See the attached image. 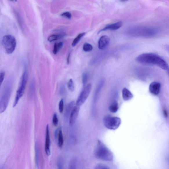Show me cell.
I'll list each match as a JSON object with an SVG mask.
<instances>
[{
	"mask_svg": "<svg viewBox=\"0 0 169 169\" xmlns=\"http://www.w3.org/2000/svg\"><path fill=\"white\" fill-rule=\"evenodd\" d=\"M136 61L140 63L158 66L164 70L167 71L169 70L168 63L161 57L156 54L152 53L142 54L137 57Z\"/></svg>",
	"mask_w": 169,
	"mask_h": 169,
	"instance_id": "6da1fadb",
	"label": "cell"
},
{
	"mask_svg": "<svg viewBox=\"0 0 169 169\" xmlns=\"http://www.w3.org/2000/svg\"><path fill=\"white\" fill-rule=\"evenodd\" d=\"M96 157L101 160L106 161H112L113 155L112 152L100 140L98 142L94 151Z\"/></svg>",
	"mask_w": 169,
	"mask_h": 169,
	"instance_id": "7a4b0ae2",
	"label": "cell"
},
{
	"mask_svg": "<svg viewBox=\"0 0 169 169\" xmlns=\"http://www.w3.org/2000/svg\"><path fill=\"white\" fill-rule=\"evenodd\" d=\"M28 80V74L27 71L25 70L21 77L19 86L17 91L16 96L13 105V107H15L17 105L20 99L23 97L25 92Z\"/></svg>",
	"mask_w": 169,
	"mask_h": 169,
	"instance_id": "3957f363",
	"label": "cell"
},
{
	"mask_svg": "<svg viewBox=\"0 0 169 169\" xmlns=\"http://www.w3.org/2000/svg\"><path fill=\"white\" fill-rule=\"evenodd\" d=\"M2 44L6 53L11 54L15 49L17 45L16 39L13 36L10 35L4 36L2 40Z\"/></svg>",
	"mask_w": 169,
	"mask_h": 169,
	"instance_id": "277c9868",
	"label": "cell"
},
{
	"mask_svg": "<svg viewBox=\"0 0 169 169\" xmlns=\"http://www.w3.org/2000/svg\"><path fill=\"white\" fill-rule=\"evenodd\" d=\"M103 123L106 127L110 130H115L119 127L121 123V119L117 117L107 116L104 118Z\"/></svg>",
	"mask_w": 169,
	"mask_h": 169,
	"instance_id": "5b68a950",
	"label": "cell"
},
{
	"mask_svg": "<svg viewBox=\"0 0 169 169\" xmlns=\"http://www.w3.org/2000/svg\"><path fill=\"white\" fill-rule=\"evenodd\" d=\"M92 89V85L89 84L83 89L76 102V105L81 106L84 103L88 97Z\"/></svg>",
	"mask_w": 169,
	"mask_h": 169,
	"instance_id": "8992f818",
	"label": "cell"
},
{
	"mask_svg": "<svg viewBox=\"0 0 169 169\" xmlns=\"http://www.w3.org/2000/svg\"><path fill=\"white\" fill-rule=\"evenodd\" d=\"M11 94L10 88L8 87L2 95L0 101V112L2 113L6 110L10 100Z\"/></svg>",
	"mask_w": 169,
	"mask_h": 169,
	"instance_id": "52a82bcc",
	"label": "cell"
},
{
	"mask_svg": "<svg viewBox=\"0 0 169 169\" xmlns=\"http://www.w3.org/2000/svg\"><path fill=\"white\" fill-rule=\"evenodd\" d=\"M80 107L76 105L73 108L69 117V124L72 126L75 124L79 115Z\"/></svg>",
	"mask_w": 169,
	"mask_h": 169,
	"instance_id": "ba28073f",
	"label": "cell"
},
{
	"mask_svg": "<svg viewBox=\"0 0 169 169\" xmlns=\"http://www.w3.org/2000/svg\"><path fill=\"white\" fill-rule=\"evenodd\" d=\"M161 89V85L157 82H153L150 84L149 86V91L150 93L157 96L160 92Z\"/></svg>",
	"mask_w": 169,
	"mask_h": 169,
	"instance_id": "9c48e42d",
	"label": "cell"
},
{
	"mask_svg": "<svg viewBox=\"0 0 169 169\" xmlns=\"http://www.w3.org/2000/svg\"><path fill=\"white\" fill-rule=\"evenodd\" d=\"M46 132V140H45V150L47 155L49 156L51 154L50 149L51 141L48 125H47Z\"/></svg>",
	"mask_w": 169,
	"mask_h": 169,
	"instance_id": "30bf717a",
	"label": "cell"
},
{
	"mask_svg": "<svg viewBox=\"0 0 169 169\" xmlns=\"http://www.w3.org/2000/svg\"><path fill=\"white\" fill-rule=\"evenodd\" d=\"M110 39L107 35L102 36L100 38L98 41V48L99 49L103 50L108 47L110 42Z\"/></svg>",
	"mask_w": 169,
	"mask_h": 169,
	"instance_id": "8fae6325",
	"label": "cell"
},
{
	"mask_svg": "<svg viewBox=\"0 0 169 169\" xmlns=\"http://www.w3.org/2000/svg\"><path fill=\"white\" fill-rule=\"evenodd\" d=\"M54 135L56 139H58V144L59 147V148H62L63 143V139L62 131L61 128H59L57 130Z\"/></svg>",
	"mask_w": 169,
	"mask_h": 169,
	"instance_id": "7c38bea8",
	"label": "cell"
},
{
	"mask_svg": "<svg viewBox=\"0 0 169 169\" xmlns=\"http://www.w3.org/2000/svg\"><path fill=\"white\" fill-rule=\"evenodd\" d=\"M123 23L121 22L112 24L106 26L105 28L100 31L99 32L106 30H117L121 27Z\"/></svg>",
	"mask_w": 169,
	"mask_h": 169,
	"instance_id": "4fadbf2b",
	"label": "cell"
},
{
	"mask_svg": "<svg viewBox=\"0 0 169 169\" xmlns=\"http://www.w3.org/2000/svg\"><path fill=\"white\" fill-rule=\"evenodd\" d=\"M75 105L74 101H72L70 102L66 107L65 114H64V117L67 119L70 117V113L72 111Z\"/></svg>",
	"mask_w": 169,
	"mask_h": 169,
	"instance_id": "5bb4252c",
	"label": "cell"
},
{
	"mask_svg": "<svg viewBox=\"0 0 169 169\" xmlns=\"http://www.w3.org/2000/svg\"><path fill=\"white\" fill-rule=\"evenodd\" d=\"M122 97L125 101H127L132 99L133 95L130 90L124 88L122 90Z\"/></svg>",
	"mask_w": 169,
	"mask_h": 169,
	"instance_id": "9a60e30c",
	"label": "cell"
},
{
	"mask_svg": "<svg viewBox=\"0 0 169 169\" xmlns=\"http://www.w3.org/2000/svg\"><path fill=\"white\" fill-rule=\"evenodd\" d=\"M35 161L37 167H39V146L37 142L35 143Z\"/></svg>",
	"mask_w": 169,
	"mask_h": 169,
	"instance_id": "2e32d148",
	"label": "cell"
},
{
	"mask_svg": "<svg viewBox=\"0 0 169 169\" xmlns=\"http://www.w3.org/2000/svg\"><path fill=\"white\" fill-rule=\"evenodd\" d=\"M85 34L86 33L83 32L78 34L77 36L74 39L72 43V46L73 47L76 46L78 43H79L80 40L84 36Z\"/></svg>",
	"mask_w": 169,
	"mask_h": 169,
	"instance_id": "e0dca14e",
	"label": "cell"
},
{
	"mask_svg": "<svg viewBox=\"0 0 169 169\" xmlns=\"http://www.w3.org/2000/svg\"><path fill=\"white\" fill-rule=\"evenodd\" d=\"M64 35L63 34L56 35L53 34L50 36L48 38V40L49 42H52L54 41H55L57 40L61 39V38H62L64 37Z\"/></svg>",
	"mask_w": 169,
	"mask_h": 169,
	"instance_id": "ac0fdd59",
	"label": "cell"
},
{
	"mask_svg": "<svg viewBox=\"0 0 169 169\" xmlns=\"http://www.w3.org/2000/svg\"><path fill=\"white\" fill-rule=\"evenodd\" d=\"M119 106L118 103L116 101H114L109 107V110L111 112L115 113L118 110Z\"/></svg>",
	"mask_w": 169,
	"mask_h": 169,
	"instance_id": "d6986e66",
	"label": "cell"
},
{
	"mask_svg": "<svg viewBox=\"0 0 169 169\" xmlns=\"http://www.w3.org/2000/svg\"><path fill=\"white\" fill-rule=\"evenodd\" d=\"M63 43L60 42L58 43H56L54 44V49L53 50V53L56 54L61 49L63 46Z\"/></svg>",
	"mask_w": 169,
	"mask_h": 169,
	"instance_id": "ffe728a7",
	"label": "cell"
},
{
	"mask_svg": "<svg viewBox=\"0 0 169 169\" xmlns=\"http://www.w3.org/2000/svg\"><path fill=\"white\" fill-rule=\"evenodd\" d=\"M93 49L92 45L89 43H85L83 46V50L85 52L91 51Z\"/></svg>",
	"mask_w": 169,
	"mask_h": 169,
	"instance_id": "44dd1931",
	"label": "cell"
},
{
	"mask_svg": "<svg viewBox=\"0 0 169 169\" xmlns=\"http://www.w3.org/2000/svg\"><path fill=\"white\" fill-rule=\"evenodd\" d=\"M68 89L71 92H73L74 90V83L72 79H70L68 81Z\"/></svg>",
	"mask_w": 169,
	"mask_h": 169,
	"instance_id": "7402d4cb",
	"label": "cell"
},
{
	"mask_svg": "<svg viewBox=\"0 0 169 169\" xmlns=\"http://www.w3.org/2000/svg\"><path fill=\"white\" fill-rule=\"evenodd\" d=\"M63 159L61 157H60L59 158L58 161H57V168H58L59 169H62L63 168Z\"/></svg>",
	"mask_w": 169,
	"mask_h": 169,
	"instance_id": "603a6c76",
	"label": "cell"
},
{
	"mask_svg": "<svg viewBox=\"0 0 169 169\" xmlns=\"http://www.w3.org/2000/svg\"><path fill=\"white\" fill-rule=\"evenodd\" d=\"M88 78V74L87 73L85 72L83 73L82 76V80L83 85H85L86 84Z\"/></svg>",
	"mask_w": 169,
	"mask_h": 169,
	"instance_id": "cb8c5ba5",
	"label": "cell"
},
{
	"mask_svg": "<svg viewBox=\"0 0 169 169\" xmlns=\"http://www.w3.org/2000/svg\"><path fill=\"white\" fill-rule=\"evenodd\" d=\"M52 122L53 125L55 127L58 125L59 120L56 113H54V114Z\"/></svg>",
	"mask_w": 169,
	"mask_h": 169,
	"instance_id": "d4e9b609",
	"label": "cell"
},
{
	"mask_svg": "<svg viewBox=\"0 0 169 169\" xmlns=\"http://www.w3.org/2000/svg\"><path fill=\"white\" fill-rule=\"evenodd\" d=\"M64 110V101L63 99L61 100L59 103V112L62 113Z\"/></svg>",
	"mask_w": 169,
	"mask_h": 169,
	"instance_id": "484cf974",
	"label": "cell"
},
{
	"mask_svg": "<svg viewBox=\"0 0 169 169\" xmlns=\"http://www.w3.org/2000/svg\"><path fill=\"white\" fill-rule=\"evenodd\" d=\"M95 169H108L109 168L108 167V166L106 165H104L102 163L97 164L96 166Z\"/></svg>",
	"mask_w": 169,
	"mask_h": 169,
	"instance_id": "4316f807",
	"label": "cell"
},
{
	"mask_svg": "<svg viewBox=\"0 0 169 169\" xmlns=\"http://www.w3.org/2000/svg\"><path fill=\"white\" fill-rule=\"evenodd\" d=\"M5 76V73L4 71H2L0 74V84L1 86V85L2 83H3Z\"/></svg>",
	"mask_w": 169,
	"mask_h": 169,
	"instance_id": "83f0119b",
	"label": "cell"
},
{
	"mask_svg": "<svg viewBox=\"0 0 169 169\" xmlns=\"http://www.w3.org/2000/svg\"><path fill=\"white\" fill-rule=\"evenodd\" d=\"M75 162L74 160L72 159L71 160L69 165V168L70 169H75L76 168Z\"/></svg>",
	"mask_w": 169,
	"mask_h": 169,
	"instance_id": "f1b7e54d",
	"label": "cell"
},
{
	"mask_svg": "<svg viewBox=\"0 0 169 169\" xmlns=\"http://www.w3.org/2000/svg\"><path fill=\"white\" fill-rule=\"evenodd\" d=\"M63 17L67 18L69 19H71V15L70 13L69 12H66L63 13L61 15Z\"/></svg>",
	"mask_w": 169,
	"mask_h": 169,
	"instance_id": "f546056e",
	"label": "cell"
},
{
	"mask_svg": "<svg viewBox=\"0 0 169 169\" xmlns=\"http://www.w3.org/2000/svg\"><path fill=\"white\" fill-rule=\"evenodd\" d=\"M163 112L164 115L165 116V117H168V113L167 111H166L165 109H163Z\"/></svg>",
	"mask_w": 169,
	"mask_h": 169,
	"instance_id": "4dcf8cb0",
	"label": "cell"
},
{
	"mask_svg": "<svg viewBox=\"0 0 169 169\" xmlns=\"http://www.w3.org/2000/svg\"><path fill=\"white\" fill-rule=\"evenodd\" d=\"M120 1L123 2H125L128 1V0H120Z\"/></svg>",
	"mask_w": 169,
	"mask_h": 169,
	"instance_id": "1f68e13d",
	"label": "cell"
},
{
	"mask_svg": "<svg viewBox=\"0 0 169 169\" xmlns=\"http://www.w3.org/2000/svg\"><path fill=\"white\" fill-rule=\"evenodd\" d=\"M168 161L169 163V157L168 158Z\"/></svg>",
	"mask_w": 169,
	"mask_h": 169,
	"instance_id": "d6a6232c",
	"label": "cell"
},
{
	"mask_svg": "<svg viewBox=\"0 0 169 169\" xmlns=\"http://www.w3.org/2000/svg\"><path fill=\"white\" fill-rule=\"evenodd\" d=\"M168 51L169 52V47L168 48Z\"/></svg>",
	"mask_w": 169,
	"mask_h": 169,
	"instance_id": "836d02e7",
	"label": "cell"
},
{
	"mask_svg": "<svg viewBox=\"0 0 169 169\" xmlns=\"http://www.w3.org/2000/svg\"><path fill=\"white\" fill-rule=\"evenodd\" d=\"M10 1H15V0H10Z\"/></svg>",
	"mask_w": 169,
	"mask_h": 169,
	"instance_id": "e575fe53",
	"label": "cell"
}]
</instances>
